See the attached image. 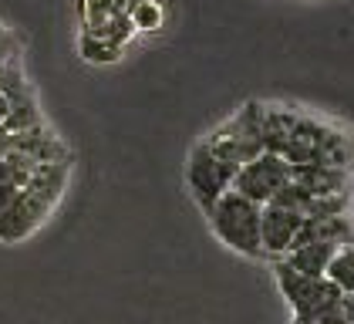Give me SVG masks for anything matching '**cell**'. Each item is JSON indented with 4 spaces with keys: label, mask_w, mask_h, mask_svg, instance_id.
I'll return each instance as SVG.
<instances>
[{
    "label": "cell",
    "mask_w": 354,
    "mask_h": 324,
    "mask_svg": "<svg viewBox=\"0 0 354 324\" xmlns=\"http://www.w3.org/2000/svg\"><path fill=\"white\" fill-rule=\"evenodd\" d=\"M263 152L287 165H330L354 169V135L287 105H263Z\"/></svg>",
    "instance_id": "obj_1"
},
{
    "label": "cell",
    "mask_w": 354,
    "mask_h": 324,
    "mask_svg": "<svg viewBox=\"0 0 354 324\" xmlns=\"http://www.w3.org/2000/svg\"><path fill=\"white\" fill-rule=\"evenodd\" d=\"M203 145L226 165L240 169L263 156V102H250L203 138Z\"/></svg>",
    "instance_id": "obj_2"
},
{
    "label": "cell",
    "mask_w": 354,
    "mask_h": 324,
    "mask_svg": "<svg viewBox=\"0 0 354 324\" xmlns=\"http://www.w3.org/2000/svg\"><path fill=\"white\" fill-rule=\"evenodd\" d=\"M209 230L240 257H263L260 253V206L243 199L240 192H223L216 203L206 210Z\"/></svg>",
    "instance_id": "obj_3"
},
{
    "label": "cell",
    "mask_w": 354,
    "mask_h": 324,
    "mask_svg": "<svg viewBox=\"0 0 354 324\" xmlns=\"http://www.w3.org/2000/svg\"><path fill=\"white\" fill-rule=\"evenodd\" d=\"M273 280H277L283 300L290 304L294 318L300 321H317L324 314H334L341 304V291L327 277H304L287 267L283 260H273Z\"/></svg>",
    "instance_id": "obj_4"
},
{
    "label": "cell",
    "mask_w": 354,
    "mask_h": 324,
    "mask_svg": "<svg viewBox=\"0 0 354 324\" xmlns=\"http://www.w3.org/2000/svg\"><path fill=\"white\" fill-rule=\"evenodd\" d=\"M233 176H236V169L226 165L219 156H213L203 142L192 145L189 162H186V186H189V196L196 199V206L203 213L216 203L223 192H230Z\"/></svg>",
    "instance_id": "obj_5"
},
{
    "label": "cell",
    "mask_w": 354,
    "mask_h": 324,
    "mask_svg": "<svg viewBox=\"0 0 354 324\" xmlns=\"http://www.w3.org/2000/svg\"><path fill=\"white\" fill-rule=\"evenodd\" d=\"M287 183H290V165L280 156H273V152H263V156H257L253 162L236 169L230 189L240 192L250 203H257V206H267Z\"/></svg>",
    "instance_id": "obj_6"
},
{
    "label": "cell",
    "mask_w": 354,
    "mask_h": 324,
    "mask_svg": "<svg viewBox=\"0 0 354 324\" xmlns=\"http://www.w3.org/2000/svg\"><path fill=\"white\" fill-rule=\"evenodd\" d=\"M304 216L280 206V203H267L260 206V253L267 260H287L290 250L297 246Z\"/></svg>",
    "instance_id": "obj_7"
},
{
    "label": "cell",
    "mask_w": 354,
    "mask_h": 324,
    "mask_svg": "<svg viewBox=\"0 0 354 324\" xmlns=\"http://www.w3.org/2000/svg\"><path fill=\"white\" fill-rule=\"evenodd\" d=\"M57 203L37 196L34 189H21L17 199L0 213V240L3 243H21L24 237H30L48 216L55 210Z\"/></svg>",
    "instance_id": "obj_8"
},
{
    "label": "cell",
    "mask_w": 354,
    "mask_h": 324,
    "mask_svg": "<svg viewBox=\"0 0 354 324\" xmlns=\"http://www.w3.org/2000/svg\"><path fill=\"white\" fill-rule=\"evenodd\" d=\"M10 149H17L21 156H28L34 165H51V162H71V152H68V145L57 138L44 122L41 125H34L28 132H14L10 135V142H7Z\"/></svg>",
    "instance_id": "obj_9"
},
{
    "label": "cell",
    "mask_w": 354,
    "mask_h": 324,
    "mask_svg": "<svg viewBox=\"0 0 354 324\" xmlns=\"http://www.w3.org/2000/svg\"><path fill=\"white\" fill-rule=\"evenodd\" d=\"M290 183H297L310 199L351 196V172L330 165H290Z\"/></svg>",
    "instance_id": "obj_10"
},
{
    "label": "cell",
    "mask_w": 354,
    "mask_h": 324,
    "mask_svg": "<svg viewBox=\"0 0 354 324\" xmlns=\"http://www.w3.org/2000/svg\"><path fill=\"white\" fill-rule=\"evenodd\" d=\"M297 243H330V246H351V243H354V219L348 213L304 219Z\"/></svg>",
    "instance_id": "obj_11"
},
{
    "label": "cell",
    "mask_w": 354,
    "mask_h": 324,
    "mask_svg": "<svg viewBox=\"0 0 354 324\" xmlns=\"http://www.w3.org/2000/svg\"><path fill=\"white\" fill-rule=\"evenodd\" d=\"M341 246H330V243H297L283 264L290 270H297V273H304V277H324L327 264H330V257Z\"/></svg>",
    "instance_id": "obj_12"
},
{
    "label": "cell",
    "mask_w": 354,
    "mask_h": 324,
    "mask_svg": "<svg viewBox=\"0 0 354 324\" xmlns=\"http://www.w3.org/2000/svg\"><path fill=\"white\" fill-rule=\"evenodd\" d=\"M125 14V0H82V21L84 34H95L102 27Z\"/></svg>",
    "instance_id": "obj_13"
},
{
    "label": "cell",
    "mask_w": 354,
    "mask_h": 324,
    "mask_svg": "<svg viewBox=\"0 0 354 324\" xmlns=\"http://www.w3.org/2000/svg\"><path fill=\"white\" fill-rule=\"evenodd\" d=\"M324 277L341 294H354V243L351 246H341V250L330 257Z\"/></svg>",
    "instance_id": "obj_14"
},
{
    "label": "cell",
    "mask_w": 354,
    "mask_h": 324,
    "mask_svg": "<svg viewBox=\"0 0 354 324\" xmlns=\"http://www.w3.org/2000/svg\"><path fill=\"white\" fill-rule=\"evenodd\" d=\"M125 14L136 30H159L162 27V7L156 0H125Z\"/></svg>",
    "instance_id": "obj_15"
},
{
    "label": "cell",
    "mask_w": 354,
    "mask_h": 324,
    "mask_svg": "<svg viewBox=\"0 0 354 324\" xmlns=\"http://www.w3.org/2000/svg\"><path fill=\"white\" fill-rule=\"evenodd\" d=\"M82 57L84 61H91V64H105V61H118L122 57V48H115L109 41H102V37H95V34H82Z\"/></svg>",
    "instance_id": "obj_16"
},
{
    "label": "cell",
    "mask_w": 354,
    "mask_h": 324,
    "mask_svg": "<svg viewBox=\"0 0 354 324\" xmlns=\"http://www.w3.org/2000/svg\"><path fill=\"white\" fill-rule=\"evenodd\" d=\"M10 57H17V54H14V41H10V34L0 27V68H3Z\"/></svg>",
    "instance_id": "obj_17"
},
{
    "label": "cell",
    "mask_w": 354,
    "mask_h": 324,
    "mask_svg": "<svg viewBox=\"0 0 354 324\" xmlns=\"http://www.w3.org/2000/svg\"><path fill=\"white\" fill-rule=\"evenodd\" d=\"M337 314L348 324H354V294H341V304H337Z\"/></svg>",
    "instance_id": "obj_18"
},
{
    "label": "cell",
    "mask_w": 354,
    "mask_h": 324,
    "mask_svg": "<svg viewBox=\"0 0 354 324\" xmlns=\"http://www.w3.org/2000/svg\"><path fill=\"white\" fill-rule=\"evenodd\" d=\"M17 192H21V189L3 186V183H0V213H3V210H7V206H10L14 199H17Z\"/></svg>",
    "instance_id": "obj_19"
},
{
    "label": "cell",
    "mask_w": 354,
    "mask_h": 324,
    "mask_svg": "<svg viewBox=\"0 0 354 324\" xmlns=\"http://www.w3.org/2000/svg\"><path fill=\"white\" fill-rule=\"evenodd\" d=\"M7 142H10V132H7V125H3V122H0V152H3V149H7Z\"/></svg>",
    "instance_id": "obj_20"
},
{
    "label": "cell",
    "mask_w": 354,
    "mask_h": 324,
    "mask_svg": "<svg viewBox=\"0 0 354 324\" xmlns=\"http://www.w3.org/2000/svg\"><path fill=\"white\" fill-rule=\"evenodd\" d=\"M7 115H10V105H7V98H3V91H0V122H7Z\"/></svg>",
    "instance_id": "obj_21"
},
{
    "label": "cell",
    "mask_w": 354,
    "mask_h": 324,
    "mask_svg": "<svg viewBox=\"0 0 354 324\" xmlns=\"http://www.w3.org/2000/svg\"><path fill=\"white\" fill-rule=\"evenodd\" d=\"M290 324H314V321H300V318H294V321H290Z\"/></svg>",
    "instance_id": "obj_22"
}]
</instances>
